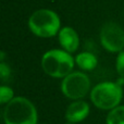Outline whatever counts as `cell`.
Wrapping results in <instances>:
<instances>
[{
	"instance_id": "cell-13",
	"label": "cell",
	"mask_w": 124,
	"mask_h": 124,
	"mask_svg": "<svg viewBox=\"0 0 124 124\" xmlns=\"http://www.w3.org/2000/svg\"><path fill=\"white\" fill-rule=\"evenodd\" d=\"M11 75V69L9 65L4 63V61H1L0 63V77H1L2 82H6L7 78H9Z\"/></svg>"
},
{
	"instance_id": "cell-2",
	"label": "cell",
	"mask_w": 124,
	"mask_h": 124,
	"mask_svg": "<svg viewBox=\"0 0 124 124\" xmlns=\"http://www.w3.org/2000/svg\"><path fill=\"white\" fill-rule=\"evenodd\" d=\"M75 64V59L70 52L61 49H52L44 54L41 68L47 75L54 78H63L71 72Z\"/></svg>"
},
{
	"instance_id": "cell-10",
	"label": "cell",
	"mask_w": 124,
	"mask_h": 124,
	"mask_svg": "<svg viewBox=\"0 0 124 124\" xmlns=\"http://www.w3.org/2000/svg\"><path fill=\"white\" fill-rule=\"evenodd\" d=\"M107 124H124V105L110 110L106 119Z\"/></svg>"
},
{
	"instance_id": "cell-3",
	"label": "cell",
	"mask_w": 124,
	"mask_h": 124,
	"mask_svg": "<svg viewBox=\"0 0 124 124\" xmlns=\"http://www.w3.org/2000/svg\"><path fill=\"white\" fill-rule=\"evenodd\" d=\"M123 97L122 86L118 83L103 82L90 90L92 102L100 110H112L120 106Z\"/></svg>"
},
{
	"instance_id": "cell-6",
	"label": "cell",
	"mask_w": 124,
	"mask_h": 124,
	"mask_svg": "<svg viewBox=\"0 0 124 124\" xmlns=\"http://www.w3.org/2000/svg\"><path fill=\"white\" fill-rule=\"evenodd\" d=\"M100 41L102 47L110 52H120L124 48V32L119 24L107 22L100 31Z\"/></svg>"
},
{
	"instance_id": "cell-11",
	"label": "cell",
	"mask_w": 124,
	"mask_h": 124,
	"mask_svg": "<svg viewBox=\"0 0 124 124\" xmlns=\"http://www.w3.org/2000/svg\"><path fill=\"white\" fill-rule=\"evenodd\" d=\"M14 98V92L9 86L2 85L0 87V103L1 105H7L12 99Z\"/></svg>"
},
{
	"instance_id": "cell-8",
	"label": "cell",
	"mask_w": 124,
	"mask_h": 124,
	"mask_svg": "<svg viewBox=\"0 0 124 124\" xmlns=\"http://www.w3.org/2000/svg\"><path fill=\"white\" fill-rule=\"evenodd\" d=\"M59 43L63 50L70 52H75L79 46V38L77 33L73 30L72 27H65L61 28L59 32Z\"/></svg>"
},
{
	"instance_id": "cell-1",
	"label": "cell",
	"mask_w": 124,
	"mask_h": 124,
	"mask_svg": "<svg viewBox=\"0 0 124 124\" xmlns=\"http://www.w3.org/2000/svg\"><path fill=\"white\" fill-rule=\"evenodd\" d=\"M4 124H38L36 107L25 97H14L3 109Z\"/></svg>"
},
{
	"instance_id": "cell-5",
	"label": "cell",
	"mask_w": 124,
	"mask_h": 124,
	"mask_svg": "<svg viewBox=\"0 0 124 124\" xmlns=\"http://www.w3.org/2000/svg\"><path fill=\"white\" fill-rule=\"evenodd\" d=\"M61 92L72 100L83 99L90 92V79L83 72H71L61 82Z\"/></svg>"
},
{
	"instance_id": "cell-14",
	"label": "cell",
	"mask_w": 124,
	"mask_h": 124,
	"mask_svg": "<svg viewBox=\"0 0 124 124\" xmlns=\"http://www.w3.org/2000/svg\"><path fill=\"white\" fill-rule=\"evenodd\" d=\"M66 124H74V123H70V122H69V123H66Z\"/></svg>"
},
{
	"instance_id": "cell-9",
	"label": "cell",
	"mask_w": 124,
	"mask_h": 124,
	"mask_svg": "<svg viewBox=\"0 0 124 124\" xmlns=\"http://www.w3.org/2000/svg\"><path fill=\"white\" fill-rule=\"evenodd\" d=\"M75 64L84 71H92L97 66L98 60L94 54L84 51L75 57Z\"/></svg>"
},
{
	"instance_id": "cell-7",
	"label": "cell",
	"mask_w": 124,
	"mask_h": 124,
	"mask_svg": "<svg viewBox=\"0 0 124 124\" xmlns=\"http://www.w3.org/2000/svg\"><path fill=\"white\" fill-rule=\"evenodd\" d=\"M89 105L86 101L78 99L68 106L65 111V119L70 123H78L84 121L89 114Z\"/></svg>"
},
{
	"instance_id": "cell-12",
	"label": "cell",
	"mask_w": 124,
	"mask_h": 124,
	"mask_svg": "<svg viewBox=\"0 0 124 124\" xmlns=\"http://www.w3.org/2000/svg\"><path fill=\"white\" fill-rule=\"evenodd\" d=\"M116 72L120 75V77H124V51L123 50L119 52L118 57H116Z\"/></svg>"
},
{
	"instance_id": "cell-4",
	"label": "cell",
	"mask_w": 124,
	"mask_h": 124,
	"mask_svg": "<svg viewBox=\"0 0 124 124\" xmlns=\"http://www.w3.org/2000/svg\"><path fill=\"white\" fill-rule=\"evenodd\" d=\"M30 30L34 35L43 38L52 37L60 32V19L56 12L48 9L37 10L28 20Z\"/></svg>"
}]
</instances>
